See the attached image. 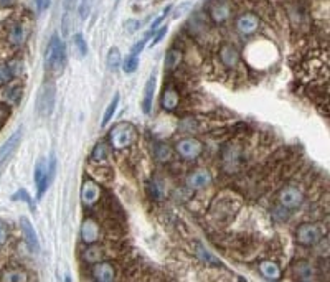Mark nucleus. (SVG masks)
Returning a JSON list of instances; mask_svg holds the SVG:
<instances>
[{
    "label": "nucleus",
    "instance_id": "nucleus-1",
    "mask_svg": "<svg viewBox=\"0 0 330 282\" xmlns=\"http://www.w3.org/2000/svg\"><path fill=\"white\" fill-rule=\"evenodd\" d=\"M55 170H56V159L55 154H51L50 160H46L45 157H40L35 165V183L38 186V197H41L43 193L46 192V188L50 186L51 180L55 177Z\"/></svg>",
    "mask_w": 330,
    "mask_h": 282
},
{
    "label": "nucleus",
    "instance_id": "nucleus-2",
    "mask_svg": "<svg viewBox=\"0 0 330 282\" xmlns=\"http://www.w3.org/2000/svg\"><path fill=\"white\" fill-rule=\"evenodd\" d=\"M45 64L56 73H62L64 64H66V48H64V43L58 35H53L48 46H46Z\"/></svg>",
    "mask_w": 330,
    "mask_h": 282
},
{
    "label": "nucleus",
    "instance_id": "nucleus-3",
    "mask_svg": "<svg viewBox=\"0 0 330 282\" xmlns=\"http://www.w3.org/2000/svg\"><path fill=\"white\" fill-rule=\"evenodd\" d=\"M134 141H136V129H134V125L129 124V122L116 124L109 132L111 145L117 150L132 145Z\"/></svg>",
    "mask_w": 330,
    "mask_h": 282
},
{
    "label": "nucleus",
    "instance_id": "nucleus-4",
    "mask_svg": "<svg viewBox=\"0 0 330 282\" xmlns=\"http://www.w3.org/2000/svg\"><path fill=\"white\" fill-rule=\"evenodd\" d=\"M175 150H177V154H179L182 159L195 160V159H198L200 155H202L203 145H202V142H200L198 139L188 136V137L180 139V141L177 142Z\"/></svg>",
    "mask_w": 330,
    "mask_h": 282
},
{
    "label": "nucleus",
    "instance_id": "nucleus-5",
    "mask_svg": "<svg viewBox=\"0 0 330 282\" xmlns=\"http://www.w3.org/2000/svg\"><path fill=\"white\" fill-rule=\"evenodd\" d=\"M296 240L301 246H306V248H310V246H315L317 242L322 240V229H320L317 224H301L296 231Z\"/></svg>",
    "mask_w": 330,
    "mask_h": 282
},
{
    "label": "nucleus",
    "instance_id": "nucleus-6",
    "mask_svg": "<svg viewBox=\"0 0 330 282\" xmlns=\"http://www.w3.org/2000/svg\"><path fill=\"white\" fill-rule=\"evenodd\" d=\"M55 86L53 83H45L40 89V96H38V112L43 117H50L55 107Z\"/></svg>",
    "mask_w": 330,
    "mask_h": 282
},
{
    "label": "nucleus",
    "instance_id": "nucleus-7",
    "mask_svg": "<svg viewBox=\"0 0 330 282\" xmlns=\"http://www.w3.org/2000/svg\"><path fill=\"white\" fill-rule=\"evenodd\" d=\"M277 198H279L281 206L288 208V210H296L304 201L302 192L297 190L296 186H286V188H282L279 195H277Z\"/></svg>",
    "mask_w": 330,
    "mask_h": 282
},
{
    "label": "nucleus",
    "instance_id": "nucleus-8",
    "mask_svg": "<svg viewBox=\"0 0 330 282\" xmlns=\"http://www.w3.org/2000/svg\"><path fill=\"white\" fill-rule=\"evenodd\" d=\"M99 197H101V188L96 181L93 180H84L81 186V201L84 206H94L99 201Z\"/></svg>",
    "mask_w": 330,
    "mask_h": 282
},
{
    "label": "nucleus",
    "instance_id": "nucleus-9",
    "mask_svg": "<svg viewBox=\"0 0 330 282\" xmlns=\"http://www.w3.org/2000/svg\"><path fill=\"white\" fill-rule=\"evenodd\" d=\"M259 19L258 15L254 14H243L236 19V21H234V27H236V30L240 32L241 35H253L259 30Z\"/></svg>",
    "mask_w": 330,
    "mask_h": 282
},
{
    "label": "nucleus",
    "instance_id": "nucleus-10",
    "mask_svg": "<svg viewBox=\"0 0 330 282\" xmlns=\"http://www.w3.org/2000/svg\"><path fill=\"white\" fill-rule=\"evenodd\" d=\"M211 181H213V177L208 170H195L186 177V185L192 190H203L211 185Z\"/></svg>",
    "mask_w": 330,
    "mask_h": 282
},
{
    "label": "nucleus",
    "instance_id": "nucleus-11",
    "mask_svg": "<svg viewBox=\"0 0 330 282\" xmlns=\"http://www.w3.org/2000/svg\"><path fill=\"white\" fill-rule=\"evenodd\" d=\"M240 51H238L236 46L229 45V43H225L221 45L220 48V61L223 66L227 68H236L238 63H240Z\"/></svg>",
    "mask_w": 330,
    "mask_h": 282
},
{
    "label": "nucleus",
    "instance_id": "nucleus-12",
    "mask_svg": "<svg viewBox=\"0 0 330 282\" xmlns=\"http://www.w3.org/2000/svg\"><path fill=\"white\" fill-rule=\"evenodd\" d=\"M20 228H21V233H23V238H25V241H27L28 248L32 249L33 253H38V251H40V242H38L37 233H35L32 223H30V220L27 216H21L20 218Z\"/></svg>",
    "mask_w": 330,
    "mask_h": 282
},
{
    "label": "nucleus",
    "instance_id": "nucleus-13",
    "mask_svg": "<svg viewBox=\"0 0 330 282\" xmlns=\"http://www.w3.org/2000/svg\"><path fill=\"white\" fill-rule=\"evenodd\" d=\"M20 141H21V129L15 131L5 142H3L2 147H0V165H2L5 160L10 159V155L14 154L17 150V147L20 145Z\"/></svg>",
    "mask_w": 330,
    "mask_h": 282
},
{
    "label": "nucleus",
    "instance_id": "nucleus-14",
    "mask_svg": "<svg viewBox=\"0 0 330 282\" xmlns=\"http://www.w3.org/2000/svg\"><path fill=\"white\" fill-rule=\"evenodd\" d=\"M93 277L99 282H112L116 279V271L109 262H94Z\"/></svg>",
    "mask_w": 330,
    "mask_h": 282
},
{
    "label": "nucleus",
    "instance_id": "nucleus-15",
    "mask_svg": "<svg viewBox=\"0 0 330 282\" xmlns=\"http://www.w3.org/2000/svg\"><path fill=\"white\" fill-rule=\"evenodd\" d=\"M99 238V226L98 223L94 220H84V223H82L81 226V240L82 242H86V244H93L94 241H98Z\"/></svg>",
    "mask_w": 330,
    "mask_h": 282
},
{
    "label": "nucleus",
    "instance_id": "nucleus-16",
    "mask_svg": "<svg viewBox=\"0 0 330 282\" xmlns=\"http://www.w3.org/2000/svg\"><path fill=\"white\" fill-rule=\"evenodd\" d=\"M294 274L299 281H314L317 271L309 261H297L294 266Z\"/></svg>",
    "mask_w": 330,
    "mask_h": 282
},
{
    "label": "nucleus",
    "instance_id": "nucleus-17",
    "mask_svg": "<svg viewBox=\"0 0 330 282\" xmlns=\"http://www.w3.org/2000/svg\"><path fill=\"white\" fill-rule=\"evenodd\" d=\"M160 104H162V107L165 111L177 109V106H179V93H177V89L173 88V86H167V88H164Z\"/></svg>",
    "mask_w": 330,
    "mask_h": 282
},
{
    "label": "nucleus",
    "instance_id": "nucleus-18",
    "mask_svg": "<svg viewBox=\"0 0 330 282\" xmlns=\"http://www.w3.org/2000/svg\"><path fill=\"white\" fill-rule=\"evenodd\" d=\"M154 93H155V75L149 78L144 88V98H142V111L144 114H150L152 111V102H154Z\"/></svg>",
    "mask_w": 330,
    "mask_h": 282
},
{
    "label": "nucleus",
    "instance_id": "nucleus-19",
    "mask_svg": "<svg viewBox=\"0 0 330 282\" xmlns=\"http://www.w3.org/2000/svg\"><path fill=\"white\" fill-rule=\"evenodd\" d=\"M259 271H261L264 279H268V281H279L281 279V269L272 261H263L259 264Z\"/></svg>",
    "mask_w": 330,
    "mask_h": 282
},
{
    "label": "nucleus",
    "instance_id": "nucleus-20",
    "mask_svg": "<svg viewBox=\"0 0 330 282\" xmlns=\"http://www.w3.org/2000/svg\"><path fill=\"white\" fill-rule=\"evenodd\" d=\"M182 60H184V53L179 50V48H170L167 51V55H165V68L168 69V71H173V69H177L180 66Z\"/></svg>",
    "mask_w": 330,
    "mask_h": 282
},
{
    "label": "nucleus",
    "instance_id": "nucleus-21",
    "mask_svg": "<svg viewBox=\"0 0 330 282\" xmlns=\"http://www.w3.org/2000/svg\"><path fill=\"white\" fill-rule=\"evenodd\" d=\"M210 14H211V20H213L216 25H221L229 19L231 10H229V7L227 3H216V5L211 8Z\"/></svg>",
    "mask_w": 330,
    "mask_h": 282
},
{
    "label": "nucleus",
    "instance_id": "nucleus-22",
    "mask_svg": "<svg viewBox=\"0 0 330 282\" xmlns=\"http://www.w3.org/2000/svg\"><path fill=\"white\" fill-rule=\"evenodd\" d=\"M154 154H155V159H157L159 162L165 163V162H170L172 160L173 150H172V147L168 144H165V142H159L154 149Z\"/></svg>",
    "mask_w": 330,
    "mask_h": 282
},
{
    "label": "nucleus",
    "instance_id": "nucleus-23",
    "mask_svg": "<svg viewBox=\"0 0 330 282\" xmlns=\"http://www.w3.org/2000/svg\"><path fill=\"white\" fill-rule=\"evenodd\" d=\"M28 279L27 272L20 271V269H8L3 271L0 274V281H7V282H25Z\"/></svg>",
    "mask_w": 330,
    "mask_h": 282
},
{
    "label": "nucleus",
    "instance_id": "nucleus-24",
    "mask_svg": "<svg viewBox=\"0 0 330 282\" xmlns=\"http://www.w3.org/2000/svg\"><path fill=\"white\" fill-rule=\"evenodd\" d=\"M25 37H27V33H25L23 25L20 23L14 25V27L10 28V33H8V40H10L12 45H17V46L25 41Z\"/></svg>",
    "mask_w": 330,
    "mask_h": 282
},
{
    "label": "nucleus",
    "instance_id": "nucleus-25",
    "mask_svg": "<svg viewBox=\"0 0 330 282\" xmlns=\"http://www.w3.org/2000/svg\"><path fill=\"white\" fill-rule=\"evenodd\" d=\"M106 64H107V69L109 71H117L121 66V53H119V48H116V46H112L109 50V53H107V58H106Z\"/></svg>",
    "mask_w": 330,
    "mask_h": 282
},
{
    "label": "nucleus",
    "instance_id": "nucleus-26",
    "mask_svg": "<svg viewBox=\"0 0 330 282\" xmlns=\"http://www.w3.org/2000/svg\"><path fill=\"white\" fill-rule=\"evenodd\" d=\"M197 256L205 264H208V266H220V264H221L220 259H216L215 256L211 254L206 248H203L202 244H197Z\"/></svg>",
    "mask_w": 330,
    "mask_h": 282
},
{
    "label": "nucleus",
    "instance_id": "nucleus-27",
    "mask_svg": "<svg viewBox=\"0 0 330 282\" xmlns=\"http://www.w3.org/2000/svg\"><path fill=\"white\" fill-rule=\"evenodd\" d=\"M117 106H119V94H114V98H112L111 104H109V106H107L106 112H104V117H103V124H101L103 127H106V125L111 122L112 116L116 114V109H117Z\"/></svg>",
    "mask_w": 330,
    "mask_h": 282
},
{
    "label": "nucleus",
    "instance_id": "nucleus-28",
    "mask_svg": "<svg viewBox=\"0 0 330 282\" xmlns=\"http://www.w3.org/2000/svg\"><path fill=\"white\" fill-rule=\"evenodd\" d=\"M12 200H14V201H25L30 208H32V210H35V201H33V198L30 197V193H28L25 188H20L19 192H15L14 195H12Z\"/></svg>",
    "mask_w": 330,
    "mask_h": 282
},
{
    "label": "nucleus",
    "instance_id": "nucleus-29",
    "mask_svg": "<svg viewBox=\"0 0 330 282\" xmlns=\"http://www.w3.org/2000/svg\"><path fill=\"white\" fill-rule=\"evenodd\" d=\"M139 66V58L136 55H127L125 56V60L123 61V71L124 73H134Z\"/></svg>",
    "mask_w": 330,
    "mask_h": 282
},
{
    "label": "nucleus",
    "instance_id": "nucleus-30",
    "mask_svg": "<svg viewBox=\"0 0 330 282\" xmlns=\"http://www.w3.org/2000/svg\"><path fill=\"white\" fill-rule=\"evenodd\" d=\"M91 159L94 160V162H103V160L107 159V145L101 142V144H98L94 147L93 154H91Z\"/></svg>",
    "mask_w": 330,
    "mask_h": 282
},
{
    "label": "nucleus",
    "instance_id": "nucleus-31",
    "mask_svg": "<svg viewBox=\"0 0 330 282\" xmlns=\"http://www.w3.org/2000/svg\"><path fill=\"white\" fill-rule=\"evenodd\" d=\"M73 43H75V46H76V50H78V53H80L81 58L88 55V45H86V40L81 33H76L75 37H73Z\"/></svg>",
    "mask_w": 330,
    "mask_h": 282
},
{
    "label": "nucleus",
    "instance_id": "nucleus-32",
    "mask_svg": "<svg viewBox=\"0 0 330 282\" xmlns=\"http://www.w3.org/2000/svg\"><path fill=\"white\" fill-rule=\"evenodd\" d=\"M5 99L10 104H19L20 99H21V88L20 86H12V88H8L7 94H5Z\"/></svg>",
    "mask_w": 330,
    "mask_h": 282
},
{
    "label": "nucleus",
    "instance_id": "nucleus-33",
    "mask_svg": "<svg viewBox=\"0 0 330 282\" xmlns=\"http://www.w3.org/2000/svg\"><path fill=\"white\" fill-rule=\"evenodd\" d=\"M180 131H184L185 134H193L197 131V125H195V119L193 117H185L184 121L180 122Z\"/></svg>",
    "mask_w": 330,
    "mask_h": 282
},
{
    "label": "nucleus",
    "instance_id": "nucleus-34",
    "mask_svg": "<svg viewBox=\"0 0 330 282\" xmlns=\"http://www.w3.org/2000/svg\"><path fill=\"white\" fill-rule=\"evenodd\" d=\"M14 71H12L10 64H0V83H7L14 78Z\"/></svg>",
    "mask_w": 330,
    "mask_h": 282
},
{
    "label": "nucleus",
    "instance_id": "nucleus-35",
    "mask_svg": "<svg viewBox=\"0 0 330 282\" xmlns=\"http://www.w3.org/2000/svg\"><path fill=\"white\" fill-rule=\"evenodd\" d=\"M170 10H172V5H167V7H165V10L162 12V15H160L159 19H155V20H154V23L150 25V30H149V32H152V33L157 32V27L165 20V17H167V14H168V12H170Z\"/></svg>",
    "mask_w": 330,
    "mask_h": 282
},
{
    "label": "nucleus",
    "instance_id": "nucleus-36",
    "mask_svg": "<svg viewBox=\"0 0 330 282\" xmlns=\"http://www.w3.org/2000/svg\"><path fill=\"white\" fill-rule=\"evenodd\" d=\"M91 5H93V0H81V5H80V15L81 19H86L89 15Z\"/></svg>",
    "mask_w": 330,
    "mask_h": 282
},
{
    "label": "nucleus",
    "instance_id": "nucleus-37",
    "mask_svg": "<svg viewBox=\"0 0 330 282\" xmlns=\"http://www.w3.org/2000/svg\"><path fill=\"white\" fill-rule=\"evenodd\" d=\"M167 32H168V27H167V25H164V27L160 28L157 33H155V37H154V40H152V45H150V46L159 45V43L162 41V38L165 37V35H167Z\"/></svg>",
    "mask_w": 330,
    "mask_h": 282
},
{
    "label": "nucleus",
    "instance_id": "nucleus-38",
    "mask_svg": "<svg viewBox=\"0 0 330 282\" xmlns=\"http://www.w3.org/2000/svg\"><path fill=\"white\" fill-rule=\"evenodd\" d=\"M149 193H150V197L154 198V200H160V198H162V193L159 192V186H157V183H155V181H150V183H149Z\"/></svg>",
    "mask_w": 330,
    "mask_h": 282
},
{
    "label": "nucleus",
    "instance_id": "nucleus-39",
    "mask_svg": "<svg viewBox=\"0 0 330 282\" xmlns=\"http://www.w3.org/2000/svg\"><path fill=\"white\" fill-rule=\"evenodd\" d=\"M141 25H142V21H139V20H127L125 21V30H127V32H136V30H139L141 28Z\"/></svg>",
    "mask_w": 330,
    "mask_h": 282
},
{
    "label": "nucleus",
    "instance_id": "nucleus-40",
    "mask_svg": "<svg viewBox=\"0 0 330 282\" xmlns=\"http://www.w3.org/2000/svg\"><path fill=\"white\" fill-rule=\"evenodd\" d=\"M7 238H8V231H7L5 224H3V223H0V246H2V244H5Z\"/></svg>",
    "mask_w": 330,
    "mask_h": 282
},
{
    "label": "nucleus",
    "instance_id": "nucleus-41",
    "mask_svg": "<svg viewBox=\"0 0 330 282\" xmlns=\"http://www.w3.org/2000/svg\"><path fill=\"white\" fill-rule=\"evenodd\" d=\"M190 7H192V5H190V3H182V5L175 10V15H173V17H175V19H179V17H180V15H184V14H185V10H188Z\"/></svg>",
    "mask_w": 330,
    "mask_h": 282
},
{
    "label": "nucleus",
    "instance_id": "nucleus-42",
    "mask_svg": "<svg viewBox=\"0 0 330 282\" xmlns=\"http://www.w3.org/2000/svg\"><path fill=\"white\" fill-rule=\"evenodd\" d=\"M150 0H131V3L132 5H136V3H141V5L139 7H144V5H147V3H149Z\"/></svg>",
    "mask_w": 330,
    "mask_h": 282
},
{
    "label": "nucleus",
    "instance_id": "nucleus-43",
    "mask_svg": "<svg viewBox=\"0 0 330 282\" xmlns=\"http://www.w3.org/2000/svg\"><path fill=\"white\" fill-rule=\"evenodd\" d=\"M35 3H37L38 10H43V8H45V5H43V3H45V0H35Z\"/></svg>",
    "mask_w": 330,
    "mask_h": 282
},
{
    "label": "nucleus",
    "instance_id": "nucleus-44",
    "mask_svg": "<svg viewBox=\"0 0 330 282\" xmlns=\"http://www.w3.org/2000/svg\"><path fill=\"white\" fill-rule=\"evenodd\" d=\"M14 3V0H0V5L2 7H8V5H12Z\"/></svg>",
    "mask_w": 330,
    "mask_h": 282
},
{
    "label": "nucleus",
    "instance_id": "nucleus-45",
    "mask_svg": "<svg viewBox=\"0 0 330 282\" xmlns=\"http://www.w3.org/2000/svg\"><path fill=\"white\" fill-rule=\"evenodd\" d=\"M50 2H51V0H45V3H43V5H45V7H50Z\"/></svg>",
    "mask_w": 330,
    "mask_h": 282
}]
</instances>
